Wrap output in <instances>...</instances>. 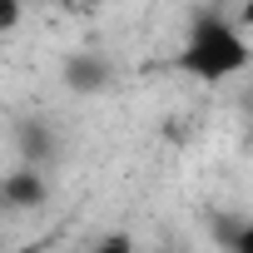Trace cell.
I'll return each mask as SVG.
<instances>
[{
  "label": "cell",
  "mask_w": 253,
  "mask_h": 253,
  "mask_svg": "<svg viewBox=\"0 0 253 253\" xmlns=\"http://www.w3.org/2000/svg\"><path fill=\"white\" fill-rule=\"evenodd\" d=\"M89 253H134V238L114 228V233H104V238H99V243H94Z\"/></svg>",
  "instance_id": "4"
},
{
  "label": "cell",
  "mask_w": 253,
  "mask_h": 253,
  "mask_svg": "<svg viewBox=\"0 0 253 253\" xmlns=\"http://www.w3.org/2000/svg\"><path fill=\"white\" fill-rule=\"evenodd\" d=\"M5 204H10V209H40V204H45V179H40V169H15V174L5 179Z\"/></svg>",
  "instance_id": "3"
},
{
  "label": "cell",
  "mask_w": 253,
  "mask_h": 253,
  "mask_svg": "<svg viewBox=\"0 0 253 253\" xmlns=\"http://www.w3.org/2000/svg\"><path fill=\"white\" fill-rule=\"evenodd\" d=\"M228 248H233V253H253V218L233 228V238H228Z\"/></svg>",
  "instance_id": "5"
},
{
  "label": "cell",
  "mask_w": 253,
  "mask_h": 253,
  "mask_svg": "<svg viewBox=\"0 0 253 253\" xmlns=\"http://www.w3.org/2000/svg\"><path fill=\"white\" fill-rule=\"evenodd\" d=\"M20 5H25V0H0V30H15L20 25Z\"/></svg>",
  "instance_id": "6"
},
{
  "label": "cell",
  "mask_w": 253,
  "mask_h": 253,
  "mask_svg": "<svg viewBox=\"0 0 253 253\" xmlns=\"http://www.w3.org/2000/svg\"><path fill=\"white\" fill-rule=\"evenodd\" d=\"M65 84H70L75 94H99V89L109 84V65H104L99 55H70V60H65Z\"/></svg>",
  "instance_id": "2"
},
{
  "label": "cell",
  "mask_w": 253,
  "mask_h": 253,
  "mask_svg": "<svg viewBox=\"0 0 253 253\" xmlns=\"http://www.w3.org/2000/svg\"><path fill=\"white\" fill-rule=\"evenodd\" d=\"M238 25H243V30H253V0H243V10H238Z\"/></svg>",
  "instance_id": "7"
},
{
  "label": "cell",
  "mask_w": 253,
  "mask_h": 253,
  "mask_svg": "<svg viewBox=\"0 0 253 253\" xmlns=\"http://www.w3.org/2000/svg\"><path fill=\"white\" fill-rule=\"evenodd\" d=\"M253 65V45L243 35L238 20H223V15H199L184 35V50H179V70L194 75L199 84H223L233 75H243Z\"/></svg>",
  "instance_id": "1"
}]
</instances>
